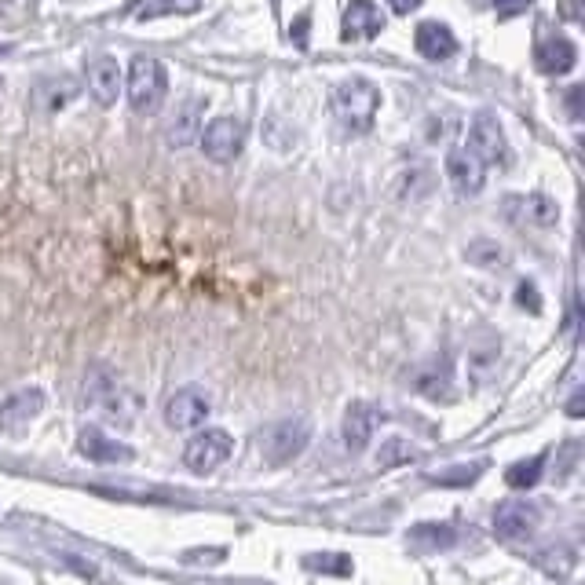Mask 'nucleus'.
Wrapping results in <instances>:
<instances>
[{
  "instance_id": "1",
  "label": "nucleus",
  "mask_w": 585,
  "mask_h": 585,
  "mask_svg": "<svg viewBox=\"0 0 585 585\" xmlns=\"http://www.w3.org/2000/svg\"><path fill=\"white\" fill-rule=\"evenodd\" d=\"M330 107H333V117H337V125L348 136H362V132L373 128V117H377V107H381V92L366 77H344L341 85L333 88Z\"/></svg>"
},
{
  "instance_id": "2",
  "label": "nucleus",
  "mask_w": 585,
  "mask_h": 585,
  "mask_svg": "<svg viewBox=\"0 0 585 585\" xmlns=\"http://www.w3.org/2000/svg\"><path fill=\"white\" fill-rule=\"evenodd\" d=\"M165 88H169V74L158 59L139 55L128 66V107L136 114H158L165 103Z\"/></svg>"
},
{
  "instance_id": "3",
  "label": "nucleus",
  "mask_w": 585,
  "mask_h": 585,
  "mask_svg": "<svg viewBox=\"0 0 585 585\" xmlns=\"http://www.w3.org/2000/svg\"><path fill=\"white\" fill-rule=\"evenodd\" d=\"M308 443H311L308 417H282V421H275V425H267L260 432V454H264L267 465H286V461L300 458Z\"/></svg>"
},
{
  "instance_id": "4",
  "label": "nucleus",
  "mask_w": 585,
  "mask_h": 585,
  "mask_svg": "<svg viewBox=\"0 0 585 585\" xmlns=\"http://www.w3.org/2000/svg\"><path fill=\"white\" fill-rule=\"evenodd\" d=\"M231 450H234L231 432H224V428H205V432H198L183 447V468L194 472V476H209V472H216V468L231 458Z\"/></svg>"
},
{
  "instance_id": "5",
  "label": "nucleus",
  "mask_w": 585,
  "mask_h": 585,
  "mask_svg": "<svg viewBox=\"0 0 585 585\" xmlns=\"http://www.w3.org/2000/svg\"><path fill=\"white\" fill-rule=\"evenodd\" d=\"M468 150L483 161V169H490V165H494V169H505L512 161L509 139L501 132L498 117H490V114H479L476 121H472V128H468Z\"/></svg>"
},
{
  "instance_id": "6",
  "label": "nucleus",
  "mask_w": 585,
  "mask_h": 585,
  "mask_svg": "<svg viewBox=\"0 0 585 585\" xmlns=\"http://www.w3.org/2000/svg\"><path fill=\"white\" fill-rule=\"evenodd\" d=\"M41 410H44L41 388H22V392L8 395L4 406H0V432L11 439H19L22 432L41 417Z\"/></svg>"
},
{
  "instance_id": "7",
  "label": "nucleus",
  "mask_w": 585,
  "mask_h": 585,
  "mask_svg": "<svg viewBox=\"0 0 585 585\" xmlns=\"http://www.w3.org/2000/svg\"><path fill=\"white\" fill-rule=\"evenodd\" d=\"M202 147H205V154H209L213 161L227 165V161H234L238 154H242L245 125L238 121V117H216V121H209V125H205Z\"/></svg>"
},
{
  "instance_id": "8",
  "label": "nucleus",
  "mask_w": 585,
  "mask_h": 585,
  "mask_svg": "<svg viewBox=\"0 0 585 585\" xmlns=\"http://www.w3.org/2000/svg\"><path fill=\"white\" fill-rule=\"evenodd\" d=\"M205 417H209V395H205L202 388H194V384H187L180 392H172L169 403H165V421H169V428H176V432L198 428Z\"/></svg>"
},
{
  "instance_id": "9",
  "label": "nucleus",
  "mask_w": 585,
  "mask_h": 585,
  "mask_svg": "<svg viewBox=\"0 0 585 585\" xmlns=\"http://www.w3.org/2000/svg\"><path fill=\"white\" fill-rule=\"evenodd\" d=\"M534 527H538V509L527 505L520 498L501 501L494 509V534L505 538V542H520V538H531Z\"/></svg>"
},
{
  "instance_id": "10",
  "label": "nucleus",
  "mask_w": 585,
  "mask_h": 585,
  "mask_svg": "<svg viewBox=\"0 0 585 585\" xmlns=\"http://www.w3.org/2000/svg\"><path fill=\"white\" fill-rule=\"evenodd\" d=\"M447 180L461 198H476L483 191V183H487V169H483V161L472 150L458 147L447 154Z\"/></svg>"
},
{
  "instance_id": "11",
  "label": "nucleus",
  "mask_w": 585,
  "mask_h": 585,
  "mask_svg": "<svg viewBox=\"0 0 585 585\" xmlns=\"http://www.w3.org/2000/svg\"><path fill=\"white\" fill-rule=\"evenodd\" d=\"M377 425H381V410H377V406L366 403V399L351 403L348 410H344V425H341L344 447H348L351 454H362V450L370 447Z\"/></svg>"
},
{
  "instance_id": "12",
  "label": "nucleus",
  "mask_w": 585,
  "mask_h": 585,
  "mask_svg": "<svg viewBox=\"0 0 585 585\" xmlns=\"http://www.w3.org/2000/svg\"><path fill=\"white\" fill-rule=\"evenodd\" d=\"M534 66H538L545 77H564L578 66V48L567 41V37H560V33H549V37H542L538 48H534Z\"/></svg>"
},
{
  "instance_id": "13",
  "label": "nucleus",
  "mask_w": 585,
  "mask_h": 585,
  "mask_svg": "<svg viewBox=\"0 0 585 585\" xmlns=\"http://www.w3.org/2000/svg\"><path fill=\"white\" fill-rule=\"evenodd\" d=\"M417 395H425V399H450L454 395V370H450V359L447 355H436V359L421 362L410 377Z\"/></svg>"
},
{
  "instance_id": "14",
  "label": "nucleus",
  "mask_w": 585,
  "mask_h": 585,
  "mask_svg": "<svg viewBox=\"0 0 585 585\" xmlns=\"http://www.w3.org/2000/svg\"><path fill=\"white\" fill-rule=\"evenodd\" d=\"M77 450H81V458L96 461V465H121V461H132V447L110 439L107 432L96 428V425L81 428V436H77Z\"/></svg>"
},
{
  "instance_id": "15",
  "label": "nucleus",
  "mask_w": 585,
  "mask_h": 585,
  "mask_svg": "<svg viewBox=\"0 0 585 585\" xmlns=\"http://www.w3.org/2000/svg\"><path fill=\"white\" fill-rule=\"evenodd\" d=\"M381 30H384V15L373 0H348L344 22H341L344 41H373Z\"/></svg>"
},
{
  "instance_id": "16",
  "label": "nucleus",
  "mask_w": 585,
  "mask_h": 585,
  "mask_svg": "<svg viewBox=\"0 0 585 585\" xmlns=\"http://www.w3.org/2000/svg\"><path fill=\"white\" fill-rule=\"evenodd\" d=\"M414 44H417V52L425 55V59H432V63H443V59H450V55L458 52V37H454V30L439 19L421 22L414 33Z\"/></svg>"
},
{
  "instance_id": "17",
  "label": "nucleus",
  "mask_w": 585,
  "mask_h": 585,
  "mask_svg": "<svg viewBox=\"0 0 585 585\" xmlns=\"http://www.w3.org/2000/svg\"><path fill=\"white\" fill-rule=\"evenodd\" d=\"M202 121H205V103L202 99H183L180 107H176V114H172L169 128H165V139H169L172 147H187V143L198 139Z\"/></svg>"
},
{
  "instance_id": "18",
  "label": "nucleus",
  "mask_w": 585,
  "mask_h": 585,
  "mask_svg": "<svg viewBox=\"0 0 585 585\" xmlns=\"http://www.w3.org/2000/svg\"><path fill=\"white\" fill-rule=\"evenodd\" d=\"M85 77H88V92H92V99H96L99 107H110L121 96V70H117V63L110 55L92 59Z\"/></svg>"
},
{
  "instance_id": "19",
  "label": "nucleus",
  "mask_w": 585,
  "mask_h": 585,
  "mask_svg": "<svg viewBox=\"0 0 585 585\" xmlns=\"http://www.w3.org/2000/svg\"><path fill=\"white\" fill-rule=\"evenodd\" d=\"M406 542L414 545V549L436 553V549H450V545L458 542V531L450 523H421L414 531H406Z\"/></svg>"
},
{
  "instance_id": "20",
  "label": "nucleus",
  "mask_w": 585,
  "mask_h": 585,
  "mask_svg": "<svg viewBox=\"0 0 585 585\" xmlns=\"http://www.w3.org/2000/svg\"><path fill=\"white\" fill-rule=\"evenodd\" d=\"M545 476V454H538V458H527V461H516V465H509V472H505V483H509L512 490H531L538 487Z\"/></svg>"
},
{
  "instance_id": "21",
  "label": "nucleus",
  "mask_w": 585,
  "mask_h": 585,
  "mask_svg": "<svg viewBox=\"0 0 585 585\" xmlns=\"http://www.w3.org/2000/svg\"><path fill=\"white\" fill-rule=\"evenodd\" d=\"M523 220L534 227H553L556 220H560V209H556V202H549L545 194H531V198H523Z\"/></svg>"
},
{
  "instance_id": "22",
  "label": "nucleus",
  "mask_w": 585,
  "mask_h": 585,
  "mask_svg": "<svg viewBox=\"0 0 585 585\" xmlns=\"http://www.w3.org/2000/svg\"><path fill=\"white\" fill-rule=\"evenodd\" d=\"M308 571H319V575H330V578H348L351 575V556L348 553H315L304 560Z\"/></svg>"
},
{
  "instance_id": "23",
  "label": "nucleus",
  "mask_w": 585,
  "mask_h": 585,
  "mask_svg": "<svg viewBox=\"0 0 585 585\" xmlns=\"http://www.w3.org/2000/svg\"><path fill=\"white\" fill-rule=\"evenodd\" d=\"M414 458V447L406 439H388L381 450H377V468H399Z\"/></svg>"
},
{
  "instance_id": "24",
  "label": "nucleus",
  "mask_w": 585,
  "mask_h": 585,
  "mask_svg": "<svg viewBox=\"0 0 585 585\" xmlns=\"http://www.w3.org/2000/svg\"><path fill=\"white\" fill-rule=\"evenodd\" d=\"M479 476H483V465H458V468H450V472L432 476V483H439V487H468V483H476Z\"/></svg>"
},
{
  "instance_id": "25",
  "label": "nucleus",
  "mask_w": 585,
  "mask_h": 585,
  "mask_svg": "<svg viewBox=\"0 0 585 585\" xmlns=\"http://www.w3.org/2000/svg\"><path fill=\"white\" fill-rule=\"evenodd\" d=\"M468 260H472V264H487V267L505 264V249L494 245V242H487V238H479V242L468 249Z\"/></svg>"
},
{
  "instance_id": "26",
  "label": "nucleus",
  "mask_w": 585,
  "mask_h": 585,
  "mask_svg": "<svg viewBox=\"0 0 585 585\" xmlns=\"http://www.w3.org/2000/svg\"><path fill=\"white\" fill-rule=\"evenodd\" d=\"M198 0H147L139 19H154V15H165V11H194Z\"/></svg>"
},
{
  "instance_id": "27",
  "label": "nucleus",
  "mask_w": 585,
  "mask_h": 585,
  "mask_svg": "<svg viewBox=\"0 0 585 585\" xmlns=\"http://www.w3.org/2000/svg\"><path fill=\"white\" fill-rule=\"evenodd\" d=\"M516 300H520V308H531L534 315L542 311V300H538V289H534L531 282H523V286L516 289Z\"/></svg>"
},
{
  "instance_id": "28",
  "label": "nucleus",
  "mask_w": 585,
  "mask_h": 585,
  "mask_svg": "<svg viewBox=\"0 0 585 585\" xmlns=\"http://www.w3.org/2000/svg\"><path fill=\"white\" fill-rule=\"evenodd\" d=\"M534 0H494V8L501 11V15H520V11L531 8Z\"/></svg>"
},
{
  "instance_id": "29",
  "label": "nucleus",
  "mask_w": 585,
  "mask_h": 585,
  "mask_svg": "<svg viewBox=\"0 0 585 585\" xmlns=\"http://www.w3.org/2000/svg\"><path fill=\"white\" fill-rule=\"evenodd\" d=\"M567 110H571L575 121H582V88H571V92H567Z\"/></svg>"
},
{
  "instance_id": "30",
  "label": "nucleus",
  "mask_w": 585,
  "mask_h": 585,
  "mask_svg": "<svg viewBox=\"0 0 585 585\" xmlns=\"http://www.w3.org/2000/svg\"><path fill=\"white\" fill-rule=\"evenodd\" d=\"M388 8H392V11H399V15H406V11L421 8V0H388Z\"/></svg>"
},
{
  "instance_id": "31",
  "label": "nucleus",
  "mask_w": 585,
  "mask_h": 585,
  "mask_svg": "<svg viewBox=\"0 0 585 585\" xmlns=\"http://www.w3.org/2000/svg\"><path fill=\"white\" fill-rule=\"evenodd\" d=\"M578 8H582V0H564V19H582V11H578Z\"/></svg>"
},
{
  "instance_id": "32",
  "label": "nucleus",
  "mask_w": 585,
  "mask_h": 585,
  "mask_svg": "<svg viewBox=\"0 0 585 585\" xmlns=\"http://www.w3.org/2000/svg\"><path fill=\"white\" fill-rule=\"evenodd\" d=\"M567 414H571V417H578V414H582V392H575V395H571V406H567Z\"/></svg>"
},
{
  "instance_id": "33",
  "label": "nucleus",
  "mask_w": 585,
  "mask_h": 585,
  "mask_svg": "<svg viewBox=\"0 0 585 585\" xmlns=\"http://www.w3.org/2000/svg\"><path fill=\"white\" fill-rule=\"evenodd\" d=\"M0 55H4V48H0Z\"/></svg>"
}]
</instances>
